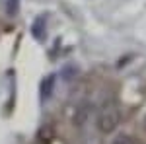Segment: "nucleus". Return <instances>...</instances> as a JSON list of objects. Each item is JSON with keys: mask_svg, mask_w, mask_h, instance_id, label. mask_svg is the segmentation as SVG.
Here are the masks:
<instances>
[{"mask_svg": "<svg viewBox=\"0 0 146 144\" xmlns=\"http://www.w3.org/2000/svg\"><path fill=\"white\" fill-rule=\"evenodd\" d=\"M119 121H121L119 111L115 109V107H105L103 111H100V115H98V119H96V125H98L100 133L109 134L119 127Z\"/></svg>", "mask_w": 146, "mask_h": 144, "instance_id": "nucleus-1", "label": "nucleus"}, {"mask_svg": "<svg viewBox=\"0 0 146 144\" xmlns=\"http://www.w3.org/2000/svg\"><path fill=\"white\" fill-rule=\"evenodd\" d=\"M88 117H90V105H82L80 109H76V115H74L72 123L76 127H84L88 123Z\"/></svg>", "mask_w": 146, "mask_h": 144, "instance_id": "nucleus-2", "label": "nucleus"}, {"mask_svg": "<svg viewBox=\"0 0 146 144\" xmlns=\"http://www.w3.org/2000/svg\"><path fill=\"white\" fill-rule=\"evenodd\" d=\"M31 33H33L35 39H43V35H45V16H39L37 20L33 22V25H31Z\"/></svg>", "mask_w": 146, "mask_h": 144, "instance_id": "nucleus-3", "label": "nucleus"}, {"mask_svg": "<svg viewBox=\"0 0 146 144\" xmlns=\"http://www.w3.org/2000/svg\"><path fill=\"white\" fill-rule=\"evenodd\" d=\"M53 86H55V76H47L41 84V96L43 100H49L51 94H53Z\"/></svg>", "mask_w": 146, "mask_h": 144, "instance_id": "nucleus-4", "label": "nucleus"}, {"mask_svg": "<svg viewBox=\"0 0 146 144\" xmlns=\"http://www.w3.org/2000/svg\"><path fill=\"white\" fill-rule=\"evenodd\" d=\"M51 138H53V127H51V125L41 127V131H39V140H41V142H49Z\"/></svg>", "mask_w": 146, "mask_h": 144, "instance_id": "nucleus-5", "label": "nucleus"}, {"mask_svg": "<svg viewBox=\"0 0 146 144\" xmlns=\"http://www.w3.org/2000/svg\"><path fill=\"white\" fill-rule=\"evenodd\" d=\"M111 144H133V138H131L129 134H119Z\"/></svg>", "mask_w": 146, "mask_h": 144, "instance_id": "nucleus-6", "label": "nucleus"}]
</instances>
